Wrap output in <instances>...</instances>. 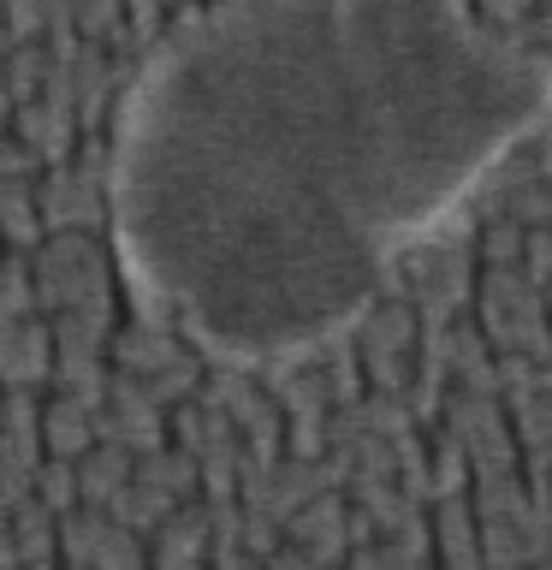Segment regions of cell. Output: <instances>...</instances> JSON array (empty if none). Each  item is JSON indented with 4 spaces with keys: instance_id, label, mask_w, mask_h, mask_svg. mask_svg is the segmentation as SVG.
I'll return each instance as SVG.
<instances>
[{
    "instance_id": "obj_1",
    "label": "cell",
    "mask_w": 552,
    "mask_h": 570,
    "mask_svg": "<svg viewBox=\"0 0 552 570\" xmlns=\"http://www.w3.org/2000/svg\"><path fill=\"white\" fill-rule=\"evenodd\" d=\"M552 60L470 0H214L119 114V256L214 356L321 345L529 131Z\"/></svg>"
},
{
    "instance_id": "obj_2",
    "label": "cell",
    "mask_w": 552,
    "mask_h": 570,
    "mask_svg": "<svg viewBox=\"0 0 552 570\" xmlns=\"http://www.w3.org/2000/svg\"><path fill=\"white\" fill-rule=\"evenodd\" d=\"M42 428H48V445H53L60 458H71V452H78V445L89 440V434H83V410L71 404V399L48 404V410H42Z\"/></svg>"
},
{
    "instance_id": "obj_3",
    "label": "cell",
    "mask_w": 552,
    "mask_h": 570,
    "mask_svg": "<svg viewBox=\"0 0 552 570\" xmlns=\"http://www.w3.org/2000/svg\"><path fill=\"white\" fill-rule=\"evenodd\" d=\"M125 470H131V458H125V452H96L83 463V493H114L125 481Z\"/></svg>"
},
{
    "instance_id": "obj_4",
    "label": "cell",
    "mask_w": 552,
    "mask_h": 570,
    "mask_svg": "<svg viewBox=\"0 0 552 570\" xmlns=\"http://www.w3.org/2000/svg\"><path fill=\"white\" fill-rule=\"evenodd\" d=\"M534 7H541V0H470V12H481L487 30H516Z\"/></svg>"
},
{
    "instance_id": "obj_5",
    "label": "cell",
    "mask_w": 552,
    "mask_h": 570,
    "mask_svg": "<svg viewBox=\"0 0 552 570\" xmlns=\"http://www.w3.org/2000/svg\"><path fill=\"white\" fill-rule=\"evenodd\" d=\"M42 475H48V481H42L48 499H71V470H66V463H48Z\"/></svg>"
}]
</instances>
